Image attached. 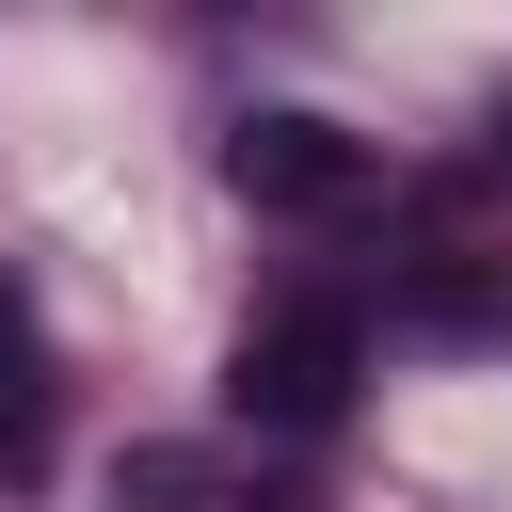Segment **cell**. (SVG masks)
Instances as JSON below:
<instances>
[{
    "label": "cell",
    "mask_w": 512,
    "mask_h": 512,
    "mask_svg": "<svg viewBox=\"0 0 512 512\" xmlns=\"http://www.w3.org/2000/svg\"><path fill=\"white\" fill-rule=\"evenodd\" d=\"M352 384H368V320H352V304H272V320L240 336V368H224V400H240L256 432H336Z\"/></svg>",
    "instance_id": "obj_1"
},
{
    "label": "cell",
    "mask_w": 512,
    "mask_h": 512,
    "mask_svg": "<svg viewBox=\"0 0 512 512\" xmlns=\"http://www.w3.org/2000/svg\"><path fill=\"white\" fill-rule=\"evenodd\" d=\"M224 192L240 208H352L368 192V144L336 112H240L224 128Z\"/></svg>",
    "instance_id": "obj_2"
},
{
    "label": "cell",
    "mask_w": 512,
    "mask_h": 512,
    "mask_svg": "<svg viewBox=\"0 0 512 512\" xmlns=\"http://www.w3.org/2000/svg\"><path fill=\"white\" fill-rule=\"evenodd\" d=\"M32 432H48V352H32V320L0 288V464H32Z\"/></svg>",
    "instance_id": "obj_3"
}]
</instances>
